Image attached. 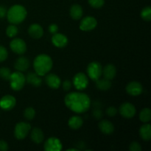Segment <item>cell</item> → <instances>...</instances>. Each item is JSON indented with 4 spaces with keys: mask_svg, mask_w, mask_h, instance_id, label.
I'll use <instances>...</instances> for the list:
<instances>
[{
    "mask_svg": "<svg viewBox=\"0 0 151 151\" xmlns=\"http://www.w3.org/2000/svg\"><path fill=\"white\" fill-rule=\"evenodd\" d=\"M88 4L93 8L98 9L104 5L105 1L104 0H88Z\"/></svg>",
    "mask_w": 151,
    "mask_h": 151,
    "instance_id": "cell-31",
    "label": "cell"
},
{
    "mask_svg": "<svg viewBox=\"0 0 151 151\" xmlns=\"http://www.w3.org/2000/svg\"><path fill=\"white\" fill-rule=\"evenodd\" d=\"M8 56V52L5 47L0 45V62L4 61L7 58Z\"/></svg>",
    "mask_w": 151,
    "mask_h": 151,
    "instance_id": "cell-32",
    "label": "cell"
},
{
    "mask_svg": "<svg viewBox=\"0 0 151 151\" xmlns=\"http://www.w3.org/2000/svg\"><path fill=\"white\" fill-rule=\"evenodd\" d=\"M31 130V125L27 122H20L17 123L14 128V136L17 139L22 140L27 136Z\"/></svg>",
    "mask_w": 151,
    "mask_h": 151,
    "instance_id": "cell-6",
    "label": "cell"
},
{
    "mask_svg": "<svg viewBox=\"0 0 151 151\" xmlns=\"http://www.w3.org/2000/svg\"><path fill=\"white\" fill-rule=\"evenodd\" d=\"M31 139L36 144H40L44 139V135L43 131L38 128H34L31 131Z\"/></svg>",
    "mask_w": 151,
    "mask_h": 151,
    "instance_id": "cell-21",
    "label": "cell"
},
{
    "mask_svg": "<svg viewBox=\"0 0 151 151\" xmlns=\"http://www.w3.org/2000/svg\"><path fill=\"white\" fill-rule=\"evenodd\" d=\"M18 32H19V29H18L16 24L9 25L6 29V34L9 38H14L17 35Z\"/></svg>",
    "mask_w": 151,
    "mask_h": 151,
    "instance_id": "cell-27",
    "label": "cell"
},
{
    "mask_svg": "<svg viewBox=\"0 0 151 151\" xmlns=\"http://www.w3.org/2000/svg\"><path fill=\"white\" fill-rule=\"evenodd\" d=\"M92 114L96 119H100L103 117V111L101 109H98V108H95V109L93 111Z\"/></svg>",
    "mask_w": 151,
    "mask_h": 151,
    "instance_id": "cell-35",
    "label": "cell"
},
{
    "mask_svg": "<svg viewBox=\"0 0 151 151\" xmlns=\"http://www.w3.org/2000/svg\"><path fill=\"white\" fill-rule=\"evenodd\" d=\"M45 82L50 88H53V89H57L61 85V81L60 78L53 73L47 75L45 78Z\"/></svg>",
    "mask_w": 151,
    "mask_h": 151,
    "instance_id": "cell-14",
    "label": "cell"
},
{
    "mask_svg": "<svg viewBox=\"0 0 151 151\" xmlns=\"http://www.w3.org/2000/svg\"><path fill=\"white\" fill-rule=\"evenodd\" d=\"M97 22L92 16H86L81 20L80 29L83 31H91L97 27Z\"/></svg>",
    "mask_w": 151,
    "mask_h": 151,
    "instance_id": "cell-11",
    "label": "cell"
},
{
    "mask_svg": "<svg viewBox=\"0 0 151 151\" xmlns=\"http://www.w3.org/2000/svg\"><path fill=\"white\" fill-rule=\"evenodd\" d=\"M83 124V120L79 116H73L68 121V125L70 128L73 130H78L82 127Z\"/></svg>",
    "mask_w": 151,
    "mask_h": 151,
    "instance_id": "cell-24",
    "label": "cell"
},
{
    "mask_svg": "<svg viewBox=\"0 0 151 151\" xmlns=\"http://www.w3.org/2000/svg\"><path fill=\"white\" fill-rule=\"evenodd\" d=\"M141 17L145 22H150L151 20V7H145L141 12Z\"/></svg>",
    "mask_w": 151,
    "mask_h": 151,
    "instance_id": "cell-29",
    "label": "cell"
},
{
    "mask_svg": "<svg viewBox=\"0 0 151 151\" xmlns=\"http://www.w3.org/2000/svg\"><path fill=\"white\" fill-rule=\"evenodd\" d=\"M9 81H10V87L14 91L22 90L26 83V78L24 75L19 71L11 73Z\"/></svg>",
    "mask_w": 151,
    "mask_h": 151,
    "instance_id": "cell-4",
    "label": "cell"
},
{
    "mask_svg": "<svg viewBox=\"0 0 151 151\" xmlns=\"http://www.w3.org/2000/svg\"><path fill=\"white\" fill-rule=\"evenodd\" d=\"M10 75H11V71L10 70V69L7 67L0 68V78L4 81H9Z\"/></svg>",
    "mask_w": 151,
    "mask_h": 151,
    "instance_id": "cell-30",
    "label": "cell"
},
{
    "mask_svg": "<svg viewBox=\"0 0 151 151\" xmlns=\"http://www.w3.org/2000/svg\"><path fill=\"white\" fill-rule=\"evenodd\" d=\"M99 128L103 134L106 135H110L114 131V126L110 121L107 119H103L99 122Z\"/></svg>",
    "mask_w": 151,
    "mask_h": 151,
    "instance_id": "cell-17",
    "label": "cell"
},
{
    "mask_svg": "<svg viewBox=\"0 0 151 151\" xmlns=\"http://www.w3.org/2000/svg\"><path fill=\"white\" fill-rule=\"evenodd\" d=\"M87 75L92 81H96L103 74V67L97 61L91 62L87 66Z\"/></svg>",
    "mask_w": 151,
    "mask_h": 151,
    "instance_id": "cell-5",
    "label": "cell"
},
{
    "mask_svg": "<svg viewBox=\"0 0 151 151\" xmlns=\"http://www.w3.org/2000/svg\"><path fill=\"white\" fill-rule=\"evenodd\" d=\"M62 85H63V88L65 91H69L72 88V83L69 80H66V81H63Z\"/></svg>",
    "mask_w": 151,
    "mask_h": 151,
    "instance_id": "cell-36",
    "label": "cell"
},
{
    "mask_svg": "<svg viewBox=\"0 0 151 151\" xmlns=\"http://www.w3.org/2000/svg\"><path fill=\"white\" fill-rule=\"evenodd\" d=\"M41 76L38 75L35 72H29L25 78H26V82L32 85V86L39 87L42 84V79Z\"/></svg>",
    "mask_w": 151,
    "mask_h": 151,
    "instance_id": "cell-19",
    "label": "cell"
},
{
    "mask_svg": "<svg viewBox=\"0 0 151 151\" xmlns=\"http://www.w3.org/2000/svg\"><path fill=\"white\" fill-rule=\"evenodd\" d=\"M16 100L13 96L7 94L0 99V108L4 111H10L16 106Z\"/></svg>",
    "mask_w": 151,
    "mask_h": 151,
    "instance_id": "cell-12",
    "label": "cell"
},
{
    "mask_svg": "<svg viewBox=\"0 0 151 151\" xmlns=\"http://www.w3.org/2000/svg\"><path fill=\"white\" fill-rule=\"evenodd\" d=\"M139 119L144 123H147L151 119V111L149 108H145L139 114Z\"/></svg>",
    "mask_w": 151,
    "mask_h": 151,
    "instance_id": "cell-26",
    "label": "cell"
},
{
    "mask_svg": "<svg viewBox=\"0 0 151 151\" xmlns=\"http://www.w3.org/2000/svg\"><path fill=\"white\" fill-rule=\"evenodd\" d=\"M119 111L124 118L131 119L135 116L137 110H136L135 106L131 103H124L119 107Z\"/></svg>",
    "mask_w": 151,
    "mask_h": 151,
    "instance_id": "cell-8",
    "label": "cell"
},
{
    "mask_svg": "<svg viewBox=\"0 0 151 151\" xmlns=\"http://www.w3.org/2000/svg\"><path fill=\"white\" fill-rule=\"evenodd\" d=\"M52 42L54 44L55 47H58V48H63L67 45L68 38L66 35L56 32V33L53 34L52 37Z\"/></svg>",
    "mask_w": 151,
    "mask_h": 151,
    "instance_id": "cell-15",
    "label": "cell"
},
{
    "mask_svg": "<svg viewBox=\"0 0 151 151\" xmlns=\"http://www.w3.org/2000/svg\"><path fill=\"white\" fill-rule=\"evenodd\" d=\"M10 47L12 51L18 55H22L27 51L26 43L21 38H15L12 40Z\"/></svg>",
    "mask_w": 151,
    "mask_h": 151,
    "instance_id": "cell-9",
    "label": "cell"
},
{
    "mask_svg": "<svg viewBox=\"0 0 151 151\" xmlns=\"http://www.w3.org/2000/svg\"><path fill=\"white\" fill-rule=\"evenodd\" d=\"M139 135L145 141H150L151 139V126L150 124L145 123L140 128Z\"/></svg>",
    "mask_w": 151,
    "mask_h": 151,
    "instance_id": "cell-23",
    "label": "cell"
},
{
    "mask_svg": "<svg viewBox=\"0 0 151 151\" xmlns=\"http://www.w3.org/2000/svg\"><path fill=\"white\" fill-rule=\"evenodd\" d=\"M24 116L27 120H32L35 116V111L33 108L28 107L24 111Z\"/></svg>",
    "mask_w": 151,
    "mask_h": 151,
    "instance_id": "cell-28",
    "label": "cell"
},
{
    "mask_svg": "<svg viewBox=\"0 0 151 151\" xmlns=\"http://www.w3.org/2000/svg\"><path fill=\"white\" fill-rule=\"evenodd\" d=\"M79 150L78 149H76V148H69V149H67L66 151H78Z\"/></svg>",
    "mask_w": 151,
    "mask_h": 151,
    "instance_id": "cell-40",
    "label": "cell"
},
{
    "mask_svg": "<svg viewBox=\"0 0 151 151\" xmlns=\"http://www.w3.org/2000/svg\"><path fill=\"white\" fill-rule=\"evenodd\" d=\"M116 67L113 64H107L105 66L104 69H103V74L102 75H104V78L109 80V81L113 80L116 76Z\"/></svg>",
    "mask_w": 151,
    "mask_h": 151,
    "instance_id": "cell-20",
    "label": "cell"
},
{
    "mask_svg": "<svg viewBox=\"0 0 151 151\" xmlns=\"http://www.w3.org/2000/svg\"><path fill=\"white\" fill-rule=\"evenodd\" d=\"M7 9L4 6H0V19H3L7 16Z\"/></svg>",
    "mask_w": 151,
    "mask_h": 151,
    "instance_id": "cell-39",
    "label": "cell"
},
{
    "mask_svg": "<svg viewBox=\"0 0 151 151\" xmlns=\"http://www.w3.org/2000/svg\"><path fill=\"white\" fill-rule=\"evenodd\" d=\"M83 10L82 7L78 4H75L70 8V16L74 20H79L82 18Z\"/></svg>",
    "mask_w": 151,
    "mask_h": 151,
    "instance_id": "cell-22",
    "label": "cell"
},
{
    "mask_svg": "<svg viewBox=\"0 0 151 151\" xmlns=\"http://www.w3.org/2000/svg\"><path fill=\"white\" fill-rule=\"evenodd\" d=\"M106 114L110 117H113L117 114V109L114 107V106H111V107H109L106 109Z\"/></svg>",
    "mask_w": 151,
    "mask_h": 151,
    "instance_id": "cell-34",
    "label": "cell"
},
{
    "mask_svg": "<svg viewBox=\"0 0 151 151\" xmlns=\"http://www.w3.org/2000/svg\"><path fill=\"white\" fill-rule=\"evenodd\" d=\"M129 150L131 151H141V145H140L139 143L137 142H132L130 145Z\"/></svg>",
    "mask_w": 151,
    "mask_h": 151,
    "instance_id": "cell-33",
    "label": "cell"
},
{
    "mask_svg": "<svg viewBox=\"0 0 151 151\" xmlns=\"http://www.w3.org/2000/svg\"><path fill=\"white\" fill-rule=\"evenodd\" d=\"M58 27L55 24H50L49 26V32L52 34H55L56 32H58Z\"/></svg>",
    "mask_w": 151,
    "mask_h": 151,
    "instance_id": "cell-37",
    "label": "cell"
},
{
    "mask_svg": "<svg viewBox=\"0 0 151 151\" xmlns=\"http://www.w3.org/2000/svg\"><path fill=\"white\" fill-rule=\"evenodd\" d=\"M66 107L77 114H83L91 107V100L86 94L82 92H71L64 98Z\"/></svg>",
    "mask_w": 151,
    "mask_h": 151,
    "instance_id": "cell-1",
    "label": "cell"
},
{
    "mask_svg": "<svg viewBox=\"0 0 151 151\" xmlns=\"http://www.w3.org/2000/svg\"><path fill=\"white\" fill-rule=\"evenodd\" d=\"M27 10L19 4L12 6L7 12V20L12 24H19L24 21L27 17Z\"/></svg>",
    "mask_w": 151,
    "mask_h": 151,
    "instance_id": "cell-3",
    "label": "cell"
},
{
    "mask_svg": "<svg viewBox=\"0 0 151 151\" xmlns=\"http://www.w3.org/2000/svg\"><path fill=\"white\" fill-rule=\"evenodd\" d=\"M52 65L51 57L45 54L38 55L33 61L35 72L40 76H44L49 73L52 68Z\"/></svg>",
    "mask_w": 151,
    "mask_h": 151,
    "instance_id": "cell-2",
    "label": "cell"
},
{
    "mask_svg": "<svg viewBox=\"0 0 151 151\" xmlns=\"http://www.w3.org/2000/svg\"><path fill=\"white\" fill-rule=\"evenodd\" d=\"M96 82V87L98 89L101 90V91H107V90L110 89L111 87V82L109 80L106 79V78H103V79H100L95 81Z\"/></svg>",
    "mask_w": 151,
    "mask_h": 151,
    "instance_id": "cell-25",
    "label": "cell"
},
{
    "mask_svg": "<svg viewBox=\"0 0 151 151\" xmlns=\"http://www.w3.org/2000/svg\"><path fill=\"white\" fill-rule=\"evenodd\" d=\"M126 92L131 96H139L143 91V87L140 83L132 81L126 86Z\"/></svg>",
    "mask_w": 151,
    "mask_h": 151,
    "instance_id": "cell-13",
    "label": "cell"
},
{
    "mask_svg": "<svg viewBox=\"0 0 151 151\" xmlns=\"http://www.w3.org/2000/svg\"><path fill=\"white\" fill-rule=\"evenodd\" d=\"M63 145L59 139L56 137H50L44 143V149L46 151H60Z\"/></svg>",
    "mask_w": 151,
    "mask_h": 151,
    "instance_id": "cell-10",
    "label": "cell"
},
{
    "mask_svg": "<svg viewBox=\"0 0 151 151\" xmlns=\"http://www.w3.org/2000/svg\"><path fill=\"white\" fill-rule=\"evenodd\" d=\"M8 145L4 140H0V150L1 151H7L8 150Z\"/></svg>",
    "mask_w": 151,
    "mask_h": 151,
    "instance_id": "cell-38",
    "label": "cell"
},
{
    "mask_svg": "<svg viewBox=\"0 0 151 151\" xmlns=\"http://www.w3.org/2000/svg\"><path fill=\"white\" fill-rule=\"evenodd\" d=\"M28 33L32 38L39 39L44 35V29L41 25L38 24H32L28 29Z\"/></svg>",
    "mask_w": 151,
    "mask_h": 151,
    "instance_id": "cell-16",
    "label": "cell"
},
{
    "mask_svg": "<svg viewBox=\"0 0 151 151\" xmlns=\"http://www.w3.org/2000/svg\"><path fill=\"white\" fill-rule=\"evenodd\" d=\"M73 84L78 90L83 91L86 89L88 85V79L86 75L83 72L76 74L73 78Z\"/></svg>",
    "mask_w": 151,
    "mask_h": 151,
    "instance_id": "cell-7",
    "label": "cell"
},
{
    "mask_svg": "<svg viewBox=\"0 0 151 151\" xmlns=\"http://www.w3.org/2000/svg\"><path fill=\"white\" fill-rule=\"evenodd\" d=\"M29 60L25 57H19L14 63V68L19 72H25L29 67Z\"/></svg>",
    "mask_w": 151,
    "mask_h": 151,
    "instance_id": "cell-18",
    "label": "cell"
}]
</instances>
